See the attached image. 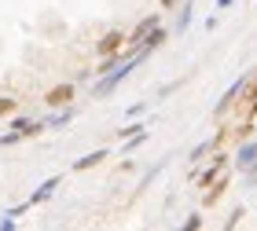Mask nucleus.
Returning a JSON list of instances; mask_svg holds the SVG:
<instances>
[{"label": "nucleus", "mask_w": 257, "mask_h": 231, "mask_svg": "<svg viewBox=\"0 0 257 231\" xmlns=\"http://www.w3.org/2000/svg\"><path fill=\"white\" fill-rule=\"evenodd\" d=\"M121 33H107V37H103V44H99V55H114V52H118L121 48Z\"/></svg>", "instance_id": "obj_1"}, {"label": "nucleus", "mask_w": 257, "mask_h": 231, "mask_svg": "<svg viewBox=\"0 0 257 231\" xmlns=\"http://www.w3.org/2000/svg\"><path fill=\"white\" fill-rule=\"evenodd\" d=\"M70 96H74V88H70V85H63V88H52V92H48V103H52V107H59V103H66Z\"/></svg>", "instance_id": "obj_2"}, {"label": "nucleus", "mask_w": 257, "mask_h": 231, "mask_svg": "<svg viewBox=\"0 0 257 231\" xmlns=\"http://www.w3.org/2000/svg\"><path fill=\"white\" fill-rule=\"evenodd\" d=\"M11 110H15V99L4 96V99H0V118H4V114H11Z\"/></svg>", "instance_id": "obj_3"}]
</instances>
